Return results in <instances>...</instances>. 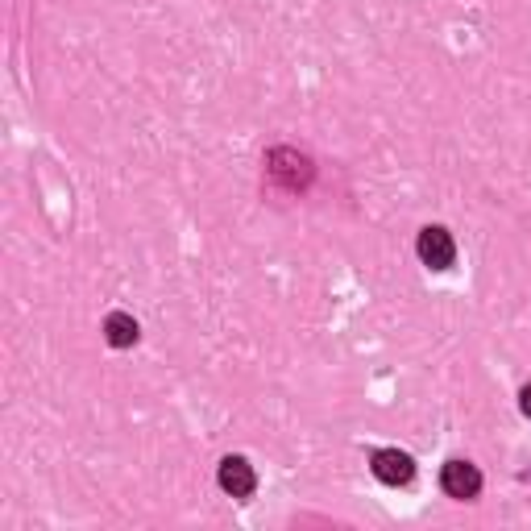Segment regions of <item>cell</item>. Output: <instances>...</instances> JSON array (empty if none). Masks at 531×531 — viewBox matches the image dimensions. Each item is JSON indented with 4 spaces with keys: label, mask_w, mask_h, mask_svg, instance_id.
Instances as JSON below:
<instances>
[{
    "label": "cell",
    "mask_w": 531,
    "mask_h": 531,
    "mask_svg": "<svg viewBox=\"0 0 531 531\" xmlns=\"http://www.w3.org/2000/svg\"><path fill=\"white\" fill-rule=\"evenodd\" d=\"M415 254H419V262L432 266V270H449V266L457 262L453 233L440 229V225H428L424 233H419V241H415Z\"/></svg>",
    "instance_id": "cell-1"
},
{
    "label": "cell",
    "mask_w": 531,
    "mask_h": 531,
    "mask_svg": "<svg viewBox=\"0 0 531 531\" xmlns=\"http://www.w3.org/2000/svg\"><path fill=\"white\" fill-rule=\"evenodd\" d=\"M440 486H444L449 498L469 502V498H478V490H482V473H478V465H469V461H449L440 469Z\"/></svg>",
    "instance_id": "cell-2"
},
{
    "label": "cell",
    "mask_w": 531,
    "mask_h": 531,
    "mask_svg": "<svg viewBox=\"0 0 531 531\" xmlns=\"http://www.w3.org/2000/svg\"><path fill=\"white\" fill-rule=\"evenodd\" d=\"M216 482H220V490L233 494V498H249V494L258 490V473H254V465H249L245 457H225V461H220Z\"/></svg>",
    "instance_id": "cell-3"
},
{
    "label": "cell",
    "mask_w": 531,
    "mask_h": 531,
    "mask_svg": "<svg viewBox=\"0 0 531 531\" xmlns=\"http://www.w3.org/2000/svg\"><path fill=\"white\" fill-rule=\"evenodd\" d=\"M370 465H374V478L382 486H407L415 478V461L407 453H399V449H378Z\"/></svg>",
    "instance_id": "cell-4"
},
{
    "label": "cell",
    "mask_w": 531,
    "mask_h": 531,
    "mask_svg": "<svg viewBox=\"0 0 531 531\" xmlns=\"http://www.w3.org/2000/svg\"><path fill=\"white\" fill-rule=\"evenodd\" d=\"M104 337H108V345H113V349L137 345V320L129 312H113V316L104 320Z\"/></svg>",
    "instance_id": "cell-5"
},
{
    "label": "cell",
    "mask_w": 531,
    "mask_h": 531,
    "mask_svg": "<svg viewBox=\"0 0 531 531\" xmlns=\"http://www.w3.org/2000/svg\"><path fill=\"white\" fill-rule=\"evenodd\" d=\"M519 407H523V415L531 419V386H523V395H519Z\"/></svg>",
    "instance_id": "cell-6"
}]
</instances>
